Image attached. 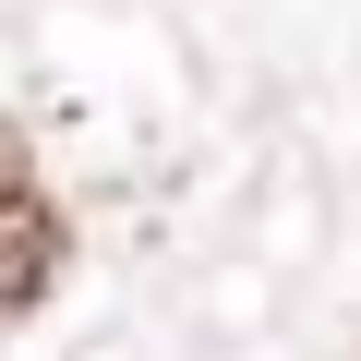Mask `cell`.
<instances>
[{
    "label": "cell",
    "mask_w": 361,
    "mask_h": 361,
    "mask_svg": "<svg viewBox=\"0 0 361 361\" xmlns=\"http://www.w3.org/2000/svg\"><path fill=\"white\" fill-rule=\"evenodd\" d=\"M61 265H73L61 193L37 180V145L0 121V325H13V313H37V301L61 289Z\"/></svg>",
    "instance_id": "6da1fadb"
}]
</instances>
